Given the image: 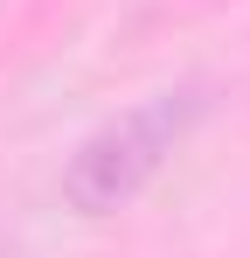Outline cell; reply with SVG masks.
Here are the masks:
<instances>
[{
    "label": "cell",
    "mask_w": 250,
    "mask_h": 258,
    "mask_svg": "<svg viewBox=\"0 0 250 258\" xmlns=\"http://www.w3.org/2000/svg\"><path fill=\"white\" fill-rule=\"evenodd\" d=\"M195 112H202L195 91H160V98H146V105L118 112L111 126H97V133L77 147V161L63 168V203L83 210V216L125 210V203H132V196L167 168V154L188 140Z\"/></svg>",
    "instance_id": "obj_1"
}]
</instances>
